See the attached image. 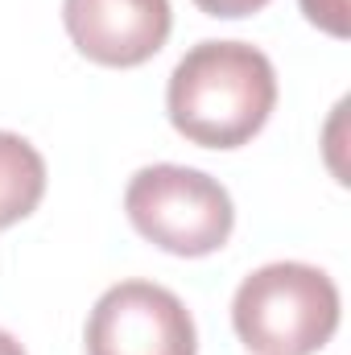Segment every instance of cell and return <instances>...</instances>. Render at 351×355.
Segmentation results:
<instances>
[{
  "label": "cell",
  "instance_id": "obj_2",
  "mask_svg": "<svg viewBox=\"0 0 351 355\" xmlns=\"http://www.w3.org/2000/svg\"><path fill=\"white\" fill-rule=\"evenodd\" d=\"M232 327L252 355H314L339 331V289L323 268L273 261L240 281Z\"/></svg>",
  "mask_w": 351,
  "mask_h": 355
},
{
  "label": "cell",
  "instance_id": "obj_6",
  "mask_svg": "<svg viewBox=\"0 0 351 355\" xmlns=\"http://www.w3.org/2000/svg\"><path fill=\"white\" fill-rule=\"evenodd\" d=\"M46 194V157L17 132L0 128V227L33 215Z\"/></svg>",
  "mask_w": 351,
  "mask_h": 355
},
{
  "label": "cell",
  "instance_id": "obj_4",
  "mask_svg": "<svg viewBox=\"0 0 351 355\" xmlns=\"http://www.w3.org/2000/svg\"><path fill=\"white\" fill-rule=\"evenodd\" d=\"M83 343L87 355H198V331L174 289L120 281L91 306Z\"/></svg>",
  "mask_w": 351,
  "mask_h": 355
},
{
  "label": "cell",
  "instance_id": "obj_8",
  "mask_svg": "<svg viewBox=\"0 0 351 355\" xmlns=\"http://www.w3.org/2000/svg\"><path fill=\"white\" fill-rule=\"evenodd\" d=\"M207 17H223V21H240L248 12H261L268 0H194Z\"/></svg>",
  "mask_w": 351,
  "mask_h": 355
},
{
  "label": "cell",
  "instance_id": "obj_9",
  "mask_svg": "<svg viewBox=\"0 0 351 355\" xmlns=\"http://www.w3.org/2000/svg\"><path fill=\"white\" fill-rule=\"evenodd\" d=\"M0 355H25V347H21L8 331H0Z\"/></svg>",
  "mask_w": 351,
  "mask_h": 355
},
{
  "label": "cell",
  "instance_id": "obj_7",
  "mask_svg": "<svg viewBox=\"0 0 351 355\" xmlns=\"http://www.w3.org/2000/svg\"><path fill=\"white\" fill-rule=\"evenodd\" d=\"M306 21L318 25L323 33L331 37H348L351 33V21H348V0H298Z\"/></svg>",
  "mask_w": 351,
  "mask_h": 355
},
{
  "label": "cell",
  "instance_id": "obj_5",
  "mask_svg": "<svg viewBox=\"0 0 351 355\" xmlns=\"http://www.w3.org/2000/svg\"><path fill=\"white\" fill-rule=\"evenodd\" d=\"M62 25L87 62L128 71L166 46L174 8L170 0H62Z\"/></svg>",
  "mask_w": 351,
  "mask_h": 355
},
{
  "label": "cell",
  "instance_id": "obj_3",
  "mask_svg": "<svg viewBox=\"0 0 351 355\" xmlns=\"http://www.w3.org/2000/svg\"><path fill=\"white\" fill-rule=\"evenodd\" d=\"M128 223L170 257H211L236 227V207L223 182L190 166H145L124 190Z\"/></svg>",
  "mask_w": 351,
  "mask_h": 355
},
{
  "label": "cell",
  "instance_id": "obj_1",
  "mask_svg": "<svg viewBox=\"0 0 351 355\" xmlns=\"http://www.w3.org/2000/svg\"><path fill=\"white\" fill-rule=\"evenodd\" d=\"M277 107V71L248 42H198L166 83L170 124L203 149L248 145Z\"/></svg>",
  "mask_w": 351,
  "mask_h": 355
}]
</instances>
